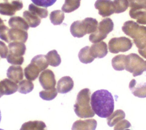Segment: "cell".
Listing matches in <instances>:
<instances>
[{"label": "cell", "instance_id": "cell-20", "mask_svg": "<svg viewBox=\"0 0 146 130\" xmlns=\"http://www.w3.org/2000/svg\"><path fill=\"white\" fill-rule=\"evenodd\" d=\"M46 125L42 121H29L23 123L20 130H46Z\"/></svg>", "mask_w": 146, "mask_h": 130}, {"label": "cell", "instance_id": "cell-42", "mask_svg": "<svg viewBox=\"0 0 146 130\" xmlns=\"http://www.w3.org/2000/svg\"><path fill=\"white\" fill-rule=\"evenodd\" d=\"M1 111H0V122H1Z\"/></svg>", "mask_w": 146, "mask_h": 130}, {"label": "cell", "instance_id": "cell-41", "mask_svg": "<svg viewBox=\"0 0 146 130\" xmlns=\"http://www.w3.org/2000/svg\"><path fill=\"white\" fill-rule=\"evenodd\" d=\"M3 93H2V90H1V86H0V98L2 97L3 96Z\"/></svg>", "mask_w": 146, "mask_h": 130}, {"label": "cell", "instance_id": "cell-4", "mask_svg": "<svg viewBox=\"0 0 146 130\" xmlns=\"http://www.w3.org/2000/svg\"><path fill=\"white\" fill-rule=\"evenodd\" d=\"M98 22L93 18H86L82 21L74 22L70 27V32L73 36L82 38L87 34L94 32L98 27Z\"/></svg>", "mask_w": 146, "mask_h": 130}, {"label": "cell", "instance_id": "cell-29", "mask_svg": "<svg viewBox=\"0 0 146 130\" xmlns=\"http://www.w3.org/2000/svg\"><path fill=\"white\" fill-rule=\"evenodd\" d=\"M81 0H65L62 7V10L65 13H71L78 9L80 5Z\"/></svg>", "mask_w": 146, "mask_h": 130}, {"label": "cell", "instance_id": "cell-26", "mask_svg": "<svg viewBox=\"0 0 146 130\" xmlns=\"http://www.w3.org/2000/svg\"><path fill=\"white\" fill-rule=\"evenodd\" d=\"M45 56L48 64L51 66L57 67L61 63L60 56L55 50L49 51Z\"/></svg>", "mask_w": 146, "mask_h": 130}, {"label": "cell", "instance_id": "cell-21", "mask_svg": "<svg viewBox=\"0 0 146 130\" xmlns=\"http://www.w3.org/2000/svg\"><path fill=\"white\" fill-rule=\"evenodd\" d=\"M40 71L39 69L33 63H30L27 67H25L24 70L25 76L27 80H35Z\"/></svg>", "mask_w": 146, "mask_h": 130}, {"label": "cell", "instance_id": "cell-16", "mask_svg": "<svg viewBox=\"0 0 146 130\" xmlns=\"http://www.w3.org/2000/svg\"><path fill=\"white\" fill-rule=\"evenodd\" d=\"M0 86L3 95H11L18 91V85L9 79H5L0 82Z\"/></svg>", "mask_w": 146, "mask_h": 130}, {"label": "cell", "instance_id": "cell-12", "mask_svg": "<svg viewBox=\"0 0 146 130\" xmlns=\"http://www.w3.org/2000/svg\"><path fill=\"white\" fill-rule=\"evenodd\" d=\"M97 122L94 119L78 120L74 123L71 130H95Z\"/></svg>", "mask_w": 146, "mask_h": 130}, {"label": "cell", "instance_id": "cell-23", "mask_svg": "<svg viewBox=\"0 0 146 130\" xmlns=\"http://www.w3.org/2000/svg\"><path fill=\"white\" fill-rule=\"evenodd\" d=\"M130 17L135 19L138 24L146 25V9L141 10H131L129 12Z\"/></svg>", "mask_w": 146, "mask_h": 130}, {"label": "cell", "instance_id": "cell-39", "mask_svg": "<svg viewBox=\"0 0 146 130\" xmlns=\"http://www.w3.org/2000/svg\"><path fill=\"white\" fill-rule=\"evenodd\" d=\"M113 130H124L131 126V123L127 120H122L115 125Z\"/></svg>", "mask_w": 146, "mask_h": 130}, {"label": "cell", "instance_id": "cell-6", "mask_svg": "<svg viewBox=\"0 0 146 130\" xmlns=\"http://www.w3.org/2000/svg\"><path fill=\"white\" fill-rule=\"evenodd\" d=\"M113 29V23L112 21L109 18H104L99 22L96 30L90 34L89 40L93 43L100 42L104 39Z\"/></svg>", "mask_w": 146, "mask_h": 130}, {"label": "cell", "instance_id": "cell-8", "mask_svg": "<svg viewBox=\"0 0 146 130\" xmlns=\"http://www.w3.org/2000/svg\"><path fill=\"white\" fill-rule=\"evenodd\" d=\"M22 7V0H3L2 2H0V14L3 15L12 16Z\"/></svg>", "mask_w": 146, "mask_h": 130}, {"label": "cell", "instance_id": "cell-18", "mask_svg": "<svg viewBox=\"0 0 146 130\" xmlns=\"http://www.w3.org/2000/svg\"><path fill=\"white\" fill-rule=\"evenodd\" d=\"M136 81L132 79L129 84V88L132 91V94L138 98H146V83L139 84L136 86Z\"/></svg>", "mask_w": 146, "mask_h": 130}, {"label": "cell", "instance_id": "cell-13", "mask_svg": "<svg viewBox=\"0 0 146 130\" xmlns=\"http://www.w3.org/2000/svg\"><path fill=\"white\" fill-rule=\"evenodd\" d=\"M8 38L9 42H20L25 43L28 38V34L26 31L18 29L11 28L8 31Z\"/></svg>", "mask_w": 146, "mask_h": 130}, {"label": "cell", "instance_id": "cell-37", "mask_svg": "<svg viewBox=\"0 0 146 130\" xmlns=\"http://www.w3.org/2000/svg\"><path fill=\"white\" fill-rule=\"evenodd\" d=\"M56 0H31L34 5L44 7H47L52 6Z\"/></svg>", "mask_w": 146, "mask_h": 130}, {"label": "cell", "instance_id": "cell-5", "mask_svg": "<svg viewBox=\"0 0 146 130\" xmlns=\"http://www.w3.org/2000/svg\"><path fill=\"white\" fill-rule=\"evenodd\" d=\"M125 69L132 73L133 76L140 75L146 71V60L136 54H130L126 55Z\"/></svg>", "mask_w": 146, "mask_h": 130}, {"label": "cell", "instance_id": "cell-14", "mask_svg": "<svg viewBox=\"0 0 146 130\" xmlns=\"http://www.w3.org/2000/svg\"><path fill=\"white\" fill-rule=\"evenodd\" d=\"M74 87V82L72 79L66 76L60 78L57 83L56 90L59 93L66 94L70 92Z\"/></svg>", "mask_w": 146, "mask_h": 130}, {"label": "cell", "instance_id": "cell-30", "mask_svg": "<svg viewBox=\"0 0 146 130\" xmlns=\"http://www.w3.org/2000/svg\"><path fill=\"white\" fill-rule=\"evenodd\" d=\"M64 19V14L62 10H57L52 11L50 15V19L54 25L62 24Z\"/></svg>", "mask_w": 146, "mask_h": 130}, {"label": "cell", "instance_id": "cell-24", "mask_svg": "<svg viewBox=\"0 0 146 130\" xmlns=\"http://www.w3.org/2000/svg\"><path fill=\"white\" fill-rule=\"evenodd\" d=\"M23 17L28 23L29 26L31 27H36L40 23V18L29 11H25L23 13Z\"/></svg>", "mask_w": 146, "mask_h": 130}, {"label": "cell", "instance_id": "cell-33", "mask_svg": "<svg viewBox=\"0 0 146 130\" xmlns=\"http://www.w3.org/2000/svg\"><path fill=\"white\" fill-rule=\"evenodd\" d=\"M113 4L115 13H121L125 11L129 6L127 0H114Z\"/></svg>", "mask_w": 146, "mask_h": 130}, {"label": "cell", "instance_id": "cell-38", "mask_svg": "<svg viewBox=\"0 0 146 130\" xmlns=\"http://www.w3.org/2000/svg\"><path fill=\"white\" fill-rule=\"evenodd\" d=\"M9 30V28L4 25V23L0 25V39L7 43H9L8 38Z\"/></svg>", "mask_w": 146, "mask_h": 130}, {"label": "cell", "instance_id": "cell-36", "mask_svg": "<svg viewBox=\"0 0 146 130\" xmlns=\"http://www.w3.org/2000/svg\"><path fill=\"white\" fill-rule=\"evenodd\" d=\"M6 58H7V61L9 63L13 65H18V66L21 65L24 62V58L23 56H21V57L15 56L9 54L7 56Z\"/></svg>", "mask_w": 146, "mask_h": 130}, {"label": "cell", "instance_id": "cell-28", "mask_svg": "<svg viewBox=\"0 0 146 130\" xmlns=\"http://www.w3.org/2000/svg\"><path fill=\"white\" fill-rule=\"evenodd\" d=\"M31 63L34 64L41 71H44L47 68L48 63L44 55H38L34 56L31 60Z\"/></svg>", "mask_w": 146, "mask_h": 130}, {"label": "cell", "instance_id": "cell-17", "mask_svg": "<svg viewBox=\"0 0 146 130\" xmlns=\"http://www.w3.org/2000/svg\"><path fill=\"white\" fill-rule=\"evenodd\" d=\"M9 50V54L15 56L21 57L25 54L26 46L25 44L20 42H12L9 43L8 45Z\"/></svg>", "mask_w": 146, "mask_h": 130}, {"label": "cell", "instance_id": "cell-7", "mask_svg": "<svg viewBox=\"0 0 146 130\" xmlns=\"http://www.w3.org/2000/svg\"><path fill=\"white\" fill-rule=\"evenodd\" d=\"M132 47L131 40L125 36L113 38L108 42V49L110 52L117 54L119 52H125Z\"/></svg>", "mask_w": 146, "mask_h": 130}, {"label": "cell", "instance_id": "cell-27", "mask_svg": "<svg viewBox=\"0 0 146 130\" xmlns=\"http://www.w3.org/2000/svg\"><path fill=\"white\" fill-rule=\"evenodd\" d=\"M78 57L79 60L84 64L90 63L95 59L90 54L89 46H86L82 48L79 52Z\"/></svg>", "mask_w": 146, "mask_h": 130}, {"label": "cell", "instance_id": "cell-34", "mask_svg": "<svg viewBox=\"0 0 146 130\" xmlns=\"http://www.w3.org/2000/svg\"><path fill=\"white\" fill-rule=\"evenodd\" d=\"M58 91L55 88L50 90H45L41 91L39 92V96L45 100H51L54 99L56 96Z\"/></svg>", "mask_w": 146, "mask_h": 130}, {"label": "cell", "instance_id": "cell-11", "mask_svg": "<svg viewBox=\"0 0 146 130\" xmlns=\"http://www.w3.org/2000/svg\"><path fill=\"white\" fill-rule=\"evenodd\" d=\"M90 52L94 58H102L108 53L107 45L103 41L94 43L90 47Z\"/></svg>", "mask_w": 146, "mask_h": 130}, {"label": "cell", "instance_id": "cell-3", "mask_svg": "<svg viewBox=\"0 0 146 130\" xmlns=\"http://www.w3.org/2000/svg\"><path fill=\"white\" fill-rule=\"evenodd\" d=\"M91 91L88 88H84L78 94L76 103L74 105V112L80 118H90L95 115L91 104Z\"/></svg>", "mask_w": 146, "mask_h": 130}, {"label": "cell", "instance_id": "cell-44", "mask_svg": "<svg viewBox=\"0 0 146 130\" xmlns=\"http://www.w3.org/2000/svg\"><path fill=\"white\" fill-rule=\"evenodd\" d=\"M125 130H130V129H125Z\"/></svg>", "mask_w": 146, "mask_h": 130}, {"label": "cell", "instance_id": "cell-31", "mask_svg": "<svg viewBox=\"0 0 146 130\" xmlns=\"http://www.w3.org/2000/svg\"><path fill=\"white\" fill-rule=\"evenodd\" d=\"M34 89V84L32 82L28 80H21L18 84V92L26 94L30 92Z\"/></svg>", "mask_w": 146, "mask_h": 130}, {"label": "cell", "instance_id": "cell-25", "mask_svg": "<svg viewBox=\"0 0 146 130\" xmlns=\"http://www.w3.org/2000/svg\"><path fill=\"white\" fill-rule=\"evenodd\" d=\"M125 57L126 55L121 54L116 55L112 58L111 63L114 70L116 71H122L125 69Z\"/></svg>", "mask_w": 146, "mask_h": 130}, {"label": "cell", "instance_id": "cell-35", "mask_svg": "<svg viewBox=\"0 0 146 130\" xmlns=\"http://www.w3.org/2000/svg\"><path fill=\"white\" fill-rule=\"evenodd\" d=\"M131 10L146 9V0H127Z\"/></svg>", "mask_w": 146, "mask_h": 130}, {"label": "cell", "instance_id": "cell-10", "mask_svg": "<svg viewBox=\"0 0 146 130\" xmlns=\"http://www.w3.org/2000/svg\"><path fill=\"white\" fill-rule=\"evenodd\" d=\"M95 7L99 11V14L103 17L110 16L115 13L113 2L111 0H97Z\"/></svg>", "mask_w": 146, "mask_h": 130}, {"label": "cell", "instance_id": "cell-9", "mask_svg": "<svg viewBox=\"0 0 146 130\" xmlns=\"http://www.w3.org/2000/svg\"><path fill=\"white\" fill-rule=\"evenodd\" d=\"M39 81L42 87L45 90L55 88L56 80L54 72L50 70H44L39 75Z\"/></svg>", "mask_w": 146, "mask_h": 130}, {"label": "cell", "instance_id": "cell-43", "mask_svg": "<svg viewBox=\"0 0 146 130\" xmlns=\"http://www.w3.org/2000/svg\"><path fill=\"white\" fill-rule=\"evenodd\" d=\"M0 130H3V129H0Z\"/></svg>", "mask_w": 146, "mask_h": 130}, {"label": "cell", "instance_id": "cell-32", "mask_svg": "<svg viewBox=\"0 0 146 130\" xmlns=\"http://www.w3.org/2000/svg\"><path fill=\"white\" fill-rule=\"evenodd\" d=\"M29 11L41 18H46L48 15V10L47 9L40 7L33 3H31L29 6Z\"/></svg>", "mask_w": 146, "mask_h": 130}, {"label": "cell", "instance_id": "cell-1", "mask_svg": "<svg viewBox=\"0 0 146 130\" xmlns=\"http://www.w3.org/2000/svg\"><path fill=\"white\" fill-rule=\"evenodd\" d=\"M90 104L95 113L102 118H107L114 110L113 96L106 90L95 91L91 96Z\"/></svg>", "mask_w": 146, "mask_h": 130}, {"label": "cell", "instance_id": "cell-40", "mask_svg": "<svg viewBox=\"0 0 146 130\" xmlns=\"http://www.w3.org/2000/svg\"><path fill=\"white\" fill-rule=\"evenodd\" d=\"M9 52L8 48L4 42L0 40V56L2 58H5Z\"/></svg>", "mask_w": 146, "mask_h": 130}, {"label": "cell", "instance_id": "cell-15", "mask_svg": "<svg viewBox=\"0 0 146 130\" xmlns=\"http://www.w3.org/2000/svg\"><path fill=\"white\" fill-rule=\"evenodd\" d=\"M7 76L15 83H19L23 78L22 68L19 66H10L7 71Z\"/></svg>", "mask_w": 146, "mask_h": 130}, {"label": "cell", "instance_id": "cell-22", "mask_svg": "<svg viewBox=\"0 0 146 130\" xmlns=\"http://www.w3.org/2000/svg\"><path fill=\"white\" fill-rule=\"evenodd\" d=\"M125 114L124 112L121 109H117L115 112L107 117V124L110 127H113L119 121L124 119Z\"/></svg>", "mask_w": 146, "mask_h": 130}, {"label": "cell", "instance_id": "cell-2", "mask_svg": "<svg viewBox=\"0 0 146 130\" xmlns=\"http://www.w3.org/2000/svg\"><path fill=\"white\" fill-rule=\"evenodd\" d=\"M122 30L133 39L138 52L146 59V27L140 26L133 21H128L124 23Z\"/></svg>", "mask_w": 146, "mask_h": 130}, {"label": "cell", "instance_id": "cell-19", "mask_svg": "<svg viewBox=\"0 0 146 130\" xmlns=\"http://www.w3.org/2000/svg\"><path fill=\"white\" fill-rule=\"evenodd\" d=\"M9 25L11 28L21 29L27 31L29 29V26L25 19L21 17H12L9 21Z\"/></svg>", "mask_w": 146, "mask_h": 130}]
</instances>
